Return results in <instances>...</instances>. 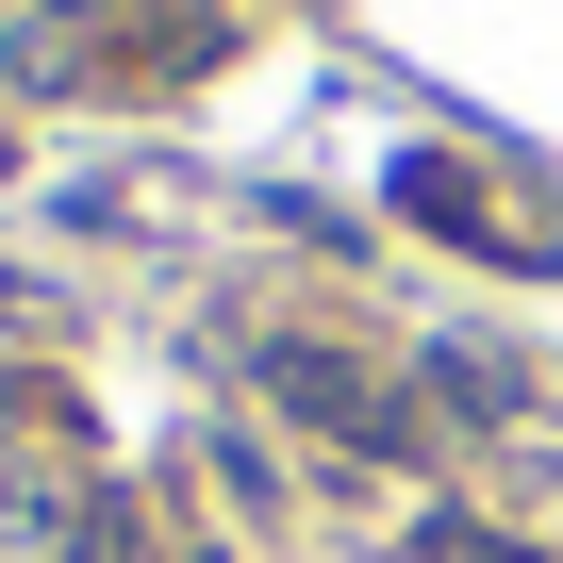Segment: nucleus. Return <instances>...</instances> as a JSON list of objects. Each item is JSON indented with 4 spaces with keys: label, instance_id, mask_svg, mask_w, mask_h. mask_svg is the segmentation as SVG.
Listing matches in <instances>:
<instances>
[{
    "label": "nucleus",
    "instance_id": "nucleus-1",
    "mask_svg": "<svg viewBox=\"0 0 563 563\" xmlns=\"http://www.w3.org/2000/svg\"><path fill=\"white\" fill-rule=\"evenodd\" d=\"M265 382H282V415H316V431H332V448H382V464H398V448H415V415H398V398H382V382H365V365H332V349H282V365H265Z\"/></svg>",
    "mask_w": 563,
    "mask_h": 563
},
{
    "label": "nucleus",
    "instance_id": "nucleus-2",
    "mask_svg": "<svg viewBox=\"0 0 563 563\" xmlns=\"http://www.w3.org/2000/svg\"><path fill=\"white\" fill-rule=\"evenodd\" d=\"M415 563H530V547H497V530H415Z\"/></svg>",
    "mask_w": 563,
    "mask_h": 563
}]
</instances>
